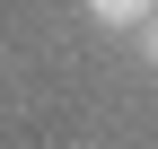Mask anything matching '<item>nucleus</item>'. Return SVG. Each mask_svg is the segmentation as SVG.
<instances>
[{"instance_id":"obj_2","label":"nucleus","mask_w":158,"mask_h":149,"mask_svg":"<svg viewBox=\"0 0 158 149\" xmlns=\"http://www.w3.org/2000/svg\"><path fill=\"white\" fill-rule=\"evenodd\" d=\"M132 53H141V62L158 70V18H149V26H141V35H132Z\"/></svg>"},{"instance_id":"obj_1","label":"nucleus","mask_w":158,"mask_h":149,"mask_svg":"<svg viewBox=\"0 0 158 149\" xmlns=\"http://www.w3.org/2000/svg\"><path fill=\"white\" fill-rule=\"evenodd\" d=\"M79 18L106 26V35H141L149 18H158V0H79Z\"/></svg>"}]
</instances>
